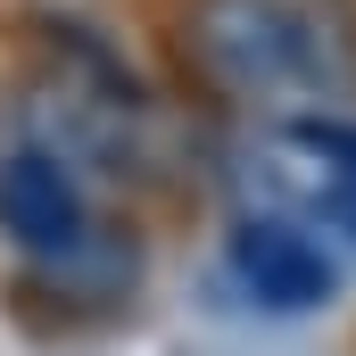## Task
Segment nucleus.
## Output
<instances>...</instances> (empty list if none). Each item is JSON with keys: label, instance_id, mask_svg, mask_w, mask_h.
I'll return each instance as SVG.
<instances>
[{"label": "nucleus", "instance_id": "1", "mask_svg": "<svg viewBox=\"0 0 356 356\" xmlns=\"http://www.w3.org/2000/svg\"><path fill=\"white\" fill-rule=\"evenodd\" d=\"M182 42H191L207 83L224 99H249V108L332 83V50H323L315 17L290 0H199Z\"/></svg>", "mask_w": 356, "mask_h": 356}, {"label": "nucleus", "instance_id": "2", "mask_svg": "<svg viewBox=\"0 0 356 356\" xmlns=\"http://www.w3.org/2000/svg\"><path fill=\"white\" fill-rule=\"evenodd\" d=\"M224 266H232V282H241L257 307H273V315H307V307H323V298L340 290L332 249H323L307 224H290V216H241Z\"/></svg>", "mask_w": 356, "mask_h": 356}, {"label": "nucleus", "instance_id": "3", "mask_svg": "<svg viewBox=\"0 0 356 356\" xmlns=\"http://www.w3.org/2000/svg\"><path fill=\"white\" fill-rule=\"evenodd\" d=\"M0 232L42 266V257H67L75 241L91 232V207H83V182H75V158L33 141L17 158H0Z\"/></svg>", "mask_w": 356, "mask_h": 356}]
</instances>
